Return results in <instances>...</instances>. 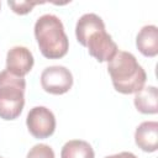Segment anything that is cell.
I'll return each mask as SVG.
<instances>
[{"instance_id":"277c9868","label":"cell","mask_w":158,"mask_h":158,"mask_svg":"<svg viewBox=\"0 0 158 158\" xmlns=\"http://www.w3.org/2000/svg\"><path fill=\"white\" fill-rule=\"evenodd\" d=\"M25 89L23 77H16L6 69L0 72V118L10 121L20 116L25 105Z\"/></svg>"},{"instance_id":"ba28073f","label":"cell","mask_w":158,"mask_h":158,"mask_svg":"<svg viewBox=\"0 0 158 158\" xmlns=\"http://www.w3.org/2000/svg\"><path fill=\"white\" fill-rule=\"evenodd\" d=\"M135 142L143 152H156L158 148V122L144 121L135 131Z\"/></svg>"},{"instance_id":"9a60e30c","label":"cell","mask_w":158,"mask_h":158,"mask_svg":"<svg viewBox=\"0 0 158 158\" xmlns=\"http://www.w3.org/2000/svg\"><path fill=\"white\" fill-rule=\"evenodd\" d=\"M0 7H1V4H0Z\"/></svg>"},{"instance_id":"52a82bcc","label":"cell","mask_w":158,"mask_h":158,"mask_svg":"<svg viewBox=\"0 0 158 158\" xmlns=\"http://www.w3.org/2000/svg\"><path fill=\"white\" fill-rule=\"evenodd\" d=\"M35 63L33 54L27 47L15 46L6 54V70L16 77H25Z\"/></svg>"},{"instance_id":"9c48e42d","label":"cell","mask_w":158,"mask_h":158,"mask_svg":"<svg viewBox=\"0 0 158 158\" xmlns=\"http://www.w3.org/2000/svg\"><path fill=\"white\" fill-rule=\"evenodd\" d=\"M137 49L146 57H156L158 54V27L156 25L143 26L136 37Z\"/></svg>"},{"instance_id":"2e32d148","label":"cell","mask_w":158,"mask_h":158,"mask_svg":"<svg viewBox=\"0 0 158 158\" xmlns=\"http://www.w3.org/2000/svg\"><path fill=\"white\" fill-rule=\"evenodd\" d=\"M0 158H2V157H0Z\"/></svg>"},{"instance_id":"6da1fadb","label":"cell","mask_w":158,"mask_h":158,"mask_svg":"<svg viewBox=\"0 0 158 158\" xmlns=\"http://www.w3.org/2000/svg\"><path fill=\"white\" fill-rule=\"evenodd\" d=\"M75 37L78 42L86 47L89 54L98 62H109L117 53V44L106 32L102 19L93 12L84 14L75 25Z\"/></svg>"},{"instance_id":"8fae6325","label":"cell","mask_w":158,"mask_h":158,"mask_svg":"<svg viewBox=\"0 0 158 158\" xmlns=\"http://www.w3.org/2000/svg\"><path fill=\"white\" fill-rule=\"evenodd\" d=\"M95 153L91 144L83 139H70L64 143L60 158H94Z\"/></svg>"},{"instance_id":"7c38bea8","label":"cell","mask_w":158,"mask_h":158,"mask_svg":"<svg viewBox=\"0 0 158 158\" xmlns=\"http://www.w3.org/2000/svg\"><path fill=\"white\" fill-rule=\"evenodd\" d=\"M26 158H56L53 149L44 143L35 144L27 153Z\"/></svg>"},{"instance_id":"5b68a950","label":"cell","mask_w":158,"mask_h":158,"mask_svg":"<svg viewBox=\"0 0 158 158\" xmlns=\"http://www.w3.org/2000/svg\"><path fill=\"white\" fill-rule=\"evenodd\" d=\"M41 86L53 95H62L73 86V75L64 65H51L41 73Z\"/></svg>"},{"instance_id":"4fadbf2b","label":"cell","mask_w":158,"mask_h":158,"mask_svg":"<svg viewBox=\"0 0 158 158\" xmlns=\"http://www.w3.org/2000/svg\"><path fill=\"white\" fill-rule=\"evenodd\" d=\"M38 4H43V2H38V1H11V0L7 1V5L12 9V11L15 14H19V15L28 14Z\"/></svg>"},{"instance_id":"7a4b0ae2","label":"cell","mask_w":158,"mask_h":158,"mask_svg":"<svg viewBox=\"0 0 158 158\" xmlns=\"http://www.w3.org/2000/svg\"><path fill=\"white\" fill-rule=\"evenodd\" d=\"M107 72L115 90L121 94H136L144 88L147 74L130 52L117 51L112 59L107 62Z\"/></svg>"},{"instance_id":"3957f363","label":"cell","mask_w":158,"mask_h":158,"mask_svg":"<svg viewBox=\"0 0 158 158\" xmlns=\"http://www.w3.org/2000/svg\"><path fill=\"white\" fill-rule=\"evenodd\" d=\"M38 48L43 57L48 59H59L69 49V40L65 35L63 22L53 14L40 16L33 27Z\"/></svg>"},{"instance_id":"5bb4252c","label":"cell","mask_w":158,"mask_h":158,"mask_svg":"<svg viewBox=\"0 0 158 158\" xmlns=\"http://www.w3.org/2000/svg\"><path fill=\"white\" fill-rule=\"evenodd\" d=\"M105 158H138L137 156H135L131 152H120L117 154H112V156H107Z\"/></svg>"},{"instance_id":"8992f818","label":"cell","mask_w":158,"mask_h":158,"mask_svg":"<svg viewBox=\"0 0 158 158\" xmlns=\"http://www.w3.org/2000/svg\"><path fill=\"white\" fill-rule=\"evenodd\" d=\"M26 125L28 132L35 138H47L54 133L56 117L54 114L46 106L32 107L26 117Z\"/></svg>"},{"instance_id":"30bf717a","label":"cell","mask_w":158,"mask_h":158,"mask_svg":"<svg viewBox=\"0 0 158 158\" xmlns=\"http://www.w3.org/2000/svg\"><path fill=\"white\" fill-rule=\"evenodd\" d=\"M133 104L136 109L147 115H153L158 112V91L153 85L142 88L136 93L133 98Z\"/></svg>"}]
</instances>
